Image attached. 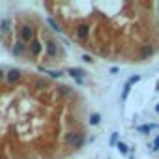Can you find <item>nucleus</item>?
Listing matches in <instances>:
<instances>
[{"mask_svg": "<svg viewBox=\"0 0 159 159\" xmlns=\"http://www.w3.org/2000/svg\"><path fill=\"white\" fill-rule=\"evenodd\" d=\"M45 73H49L52 79H58V77H62V75H64L62 71H45Z\"/></svg>", "mask_w": 159, "mask_h": 159, "instance_id": "nucleus-19", "label": "nucleus"}, {"mask_svg": "<svg viewBox=\"0 0 159 159\" xmlns=\"http://www.w3.org/2000/svg\"><path fill=\"white\" fill-rule=\"evenodd\" d=\"M129 92H131V86H124V92H122V101H125L127 99V96H129Z\"/></svg>", "mask_w": 159, "mask_h": 159, "instance_id": "nucleus-17", "label": "nucleus"}, {"mask_svg": "<svg viewBox=\"0 0 159 159\" xmlns=\"http://www.w3.org/2000/svg\"><path fill=\"white\" fill-rule=\"evenodd\" d=\"M83 60H84V62H88V64H90V62H94V60H92V56H88V54H84V56H83Z\"/></svg>", "mask_w": 159, "mask_h": 159, "instance_id": "nucleus-23", "label": "nucleus"}, {"mask_svg": "<svg viewBox=\"0 0 159 159\" xmlns=\"http://www.w3.org/2000/svg\"><path fill=\"white\" fill-rule=\"evenodd\" d=\"M155 111H157V112H159V103H157V107H155Z\"/></svg>", "mask_w": 159, "mask_h": 159, "instance_id": "nucleus-24", "label": "nucleus"}, {"mask_svg": "<svg viewBox=\"0 0 159 159\" xmlns=\"http://www.w3.org/2000/svg\"><path fill=\"white\" fill-rule=\"evenodd\" d=\"M67 73L75 79L77 83H83V77H86V71H84V69H81V67H69V69H67Z\"/></svg>", "mask_w": 159, "mask_h": 159, "instance_id": "nucleus-4", "label": "nucleus"}, {"mask_svg": "<svg viewBox=\"0 0 159 159\" xmlns=\"http://www.w3.org/2000/svg\"><path fill=\"white\" fill-rule=\"evenodd\" d=\"M19 32H21V41L23 43H30L34 39V28L30 25H23Z\"/></svg>", "mask_w": 159, "mask_h": 159, "instance_id": "nucleus-3", "label": "nucleus"}, {"mask_svg": "<svg viewBox=\"0 0 159 159\" xmlns=\"http://www.w3.org/2000/svg\"><path fill=\"white\" fill-rule=\"evenodd\" d=\"M45 54H47L49 58H54V56L58 54V45H56V41H47V45H45Z\"/></svg>", "mask_w": 159, "mask_h": 159, "instance_id": "nucleus-6", "label": "nucleus"}, {"mask_svg": "<svg viewBox=\"0 0 159 159\" xmlns=\"http://www.w3.org/2000/svg\"><path fill=\"white\" fill-rule=\"evenodd\" d=\"M153 127H155L153 124H146V125H140V127H139V131H140V133H150Z\"/></svg>", "mask_w": 159, "mask_h": 159, "instance_id": "nucleus-14", "label": "nucleus"}, {"mask_svg": "<svg viewBox=\"0 0 159 159\" xmlns=\"http://www.w3.org/2000/svg\"><path fill=\"white\" fill-rule=\"evenodd\" d=\"M99 122H101V116H99L98 112H94V114L90 116V125H98Z\"/></svg>", "mask_w": 159, "mask_h": 159, "instance_id": "nucleus-13", "label": "nucleus"}, {"mask_svg": "<svg viewBox=\"0 0 159 159\" xmlns=\"http://www.w3.org/2000/svg\"><path fill=\"white\" fill-rule=\"evenodd\" d=\"M25 51H26V45H25L21 39H17V41L13 43V47H11V52H13L15 56H23V54H25Z\"/></svg>", "mask_w": 159, "mask_h": 159, "instance_id": "nucleus-7", "label": "nucleus"}, {"mask_svg": "<svg viewBox=\"0 0 159 159\" xmlns=\"http://www.w3.org/2000/svg\"><path fill=\"white\" fill-rule=\"evenodd\" d=\"M116 148H118V152H120L122 155H127V153H129V148H127V144H125V142H122V140H118Z\"/></svg>", "mask_w": 159, "mask_h": 159, "instance_id": "nucleus-11", "label": "nucleus"}, {"mask_svg": "<svg viewBox=\"0 0 159 159\" xmlns=\"http://www.w3.org/2000/svg\"><path fill=\"white\" fill-rule=\"evenodd\" d=\"M73 34H75V38L79 41H86L88 36H90V25L88 23H79V25H75Z\"/></svg>", "mask_w": 159, "mask_h": 159, "instance_id": "nucleus-2", "label": "nucleus"}, {"mask_svg": "<svg viewBox=\"0 0 159 159\" xmlns=\"http://www.w3.org/2000/svg\"><path fill=\"white\" fill-rule=\"evenodd\" d=\"M4 79H6V71L0 67V81H4Z\"/></svg>", "mask_w": 159, "mask_h": 159, "instance_id": "nucleus-22", "label": "nucleus"}, {"mask_svg": "<svg viewBox=\"0 0 159 159\" xmlns=\"http://www.w3.org/2000/svg\"><path fill=\"white\" fill-rule=\"evenodd\" d=\"M47 23H49V25H51V26H52V28H54V30H56V32H60V26H58V25H56V21H54V19H52V17H49V19H47Z\"/></svg>", "mask_w": 159, "mask_h": 159, "instance_id": "nucleus-18", "label": "nucleus"}, {"mask_svg": "<svg viewBox=\"0 0 159 159\" xmlns=\"http://www.w3.org/2000/svg\"><path fill=\"white\" fill-rule=\"evenodd\" d=\"M58 92L62 96H71V88L69 86H58Z\"/></svg>", "mask_w": 159, "mask_h": 159, "instance_id": "nucleus-15", "label": "nucleus"}, {"mask_svg": "<svg viewBox=\"0 0 159 159\" xmlns=\"http://www.w3.org/2000/svg\"><path fill=\"white\" fill-rule=\"evenodd\" d=\"M47 86H49V83L45 81V79H38V81H36V88L38 90H45Z\"/></svg>", "mask_w": 159, "mask_h": 159, "instance_id": "nucleus-12", "label": "nucleus"}, {"mask_svg": "<svg viewBox=\"0 0 159 159\" xmlns=\"http://www.w3.org/2000/svg\"><path fill=\"white\" fill-rule=\"evenodd\" d=\"M152 54H153V47H152V45H148V43H146V45H140V58H142V60H144V58H150Z\"/></svg>", "mask_w": 159, "mask_h": 159, "instance_id": "nucleus-9", "label": "nucleus"}, {"mask_svg": "<svg viewBox=\"0 0 159 159\" xmlns=\"http://www.w3.org/2000/svg\"><path fill=\"white\" fill-rule=\"evenodd\" d=\"M152 150H153V152H157V150H159V135L155 137V140H153V144H152Z\"/></svg>", "mask_w": 159, "mask_h": 159, "instance_id": "nucleus-21", "label": "nucleus"}, {"mask_svg": "<svg viewBox=\"0 0 159 159\" xmlns=\"http://www.w3.org/2000/svg\"><path fill=\"white\" fill-rule=\"evenodd\" d=\"M64 140H66L67 146H71V148H75V150H81V148L84 146V135H83L81 131H69Z\"/></svg>", "mask_w": 159, "mask_h": 159, "instance_id": "nucleus-1", "label": "nucleus"}, {"mask_svg": "<svg viewBox=\"0 0 159 159\" xmlns=\"http://www.w3.org/2000/svg\"><path fill=\"white\" fill-rule=\"evenodd\" d=\"M139 81H140V75H133L125 84H127V86H133V84H135V83H139Z\"/></svg>", "mask_w": 159, "mask_h": 159, "instance_id": "nucleus-16", "label": "nucleus"}, {"mask_svg": "<svg viewBox=\"0 0 159 159\" xmlns=\"http://www.w3.org/2000/svg\"><path fill=\"white\" fill-rule=\"evenodd\" d=\"M21 75H23V71H21V69H15V67H13V69H10V71L6 73V81L13 84V83H17L19 79H21Z\"/></svg>", "mask_w": 159, "mask_h": 159, "instance_id": "nucleus-5", "label": "nucleus"}, {"mask_svg": "<svg viewBox=\"0 0 159 159\" xmlns=\"http://www.w3.org/2000/svg\"><path fill=\"white\" fill-rule=\"evenodd\" d=\"M111 144H112V146L118 144V133H112V135H111Z\"/></svg>", "mask_w": 159, "mask_h": 159, "instance_id": "nucleus-20", "label": "nucleus"}, {"mask_svg": "<svg viewBox=\"0 0 159 159\" xmlns=\"http://www.w3.org/2000/svg\"><path fill=\"white\" fill-rule=\"evenodd\" d=\"M10 26H11V21L10 19H2V21H0V30H2L4 34L10 32Z\"/></svg>", "mask_w": 159, "mask_h": 159, "instance_id": "nucleus-10", "label": "nucleus"}, {"mask_svg": "<svg viewBox=\"0 0 159 159\" xmlns=\"http://www.w3.org/2000/svg\"><path fill=\"white\" fill-rule=\"evenodd\" d=\"M28 51H30L32 56H39V54H41V43H39L38 39H32L30 45H28Z\"/></svg>", "mask_w": 159, "mask_h": 159, "instance_id": "nucleus-8", "label": "nucleus"}, {"mask_svg": "<svg viewBox=\"0 0 159 159\" xmlns=\"http://www.w3.org/2000/svg\"><path fill=\"white\" fill-rule=\"evenodd\" d=\"M155 88H157V92H159V83H157V86H155Z\"/></svg>", "mask_w": 159, "mask_h": 159, "instance_id": "nucleus-25", "label": "nucleus"}]
</instances>
